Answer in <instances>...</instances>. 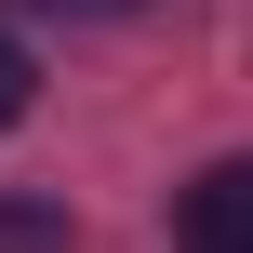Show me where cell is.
<instances>
[{
	"mask_svg": "<svg viewBox=\"0 0 253 253\" xmlns=\"http://www.w3.org/2000/svg\"><path fill=\"white\" fill-rule=\"evenodd\" d=\"M53 13H133V0H53Z\"/></svg>",
	"mask_w": 253,
	"mask_h": 253,
	"instance_id": "cell-4",
	"label": "cell"
},
{
	"mask_svg": "<svg viewBox=\"0 0 253 253\" xmlns=\"http://www.w3.org/2000/svg\"><path fill=\"white\" fill-rule=\"evenodd\" d=\"M27 93H40V67H27V40H13V27H0V133H13V120H27Z\"/></svg>",
	"mask_w": 253,
	"mask_h": 253,
	"instance_id": "cell-2",
	"label": "cell"
},
{
	"mask_svg": "<svg viewBox=\"0 0 253 253\" xmlns=\"http://www.w3.org/2000/svg\"><path fill=\"white\" fill-rule=\"evenodd\" d=\"M173 240L187 253H253V160H213L173 187Z\"/></svg>",
	"mask_w": 253,
	"mask_h": 253,
	"instance_id": "cell-1",
	"label": "cell"
},
{
	"mask_svg": "<svg viewBox=\"0 0 253 253\" xmlns=\"http://www.w3.org/2000/svg\"><path fill=\"white\" fill-rule=\"evenodd\" d=\"M0 253H67V227L53 213H0Z\"/></svg>",
	"mask_w": 253,
	"mask_h": 253,
	"instance_id": "cell-3",
	"label": "cell"
}]
</instances>
